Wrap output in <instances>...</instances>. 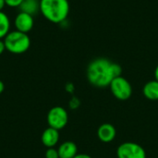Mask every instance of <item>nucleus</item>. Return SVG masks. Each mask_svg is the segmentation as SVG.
<instances>
[{
	"mask_svg": "<svg viewBox=\"0 0 158 158\" xmlns=\"http://www.w3.org/2000/svg\"><path fill=\"white\" fill-rule=\"evenodd\" d=\"M121 73L122 68L120 65L105 57H97L92 60L86 71L88 81L97 88L108 87L115 78L121 76Z\"/></svg>",
	"mask_w": 158,
	"mask_h": 158,
	"instance_id": "nucleus-1",
	"label": "nucleus"
},
{
	"mask_svg": "<svg viewBox=\"0 0 158 158\" xmlns=\"http://www.w3.org/2000/svg\"><path fill=\"white\" fill-rule=\"evenodd\" d=\"M40 12L50 22H64L69 14V0H40Z\"/></svg>",
	"mask_w": 158,
	"mask_h": 158,
	"instance_id": "nucleus-2",
	"label": "nucleus"
},
{
	"mask_svg": "<svg viewBox=\"0 0 158 158\" xmlns=\"http://www.w3.org/2000/svg\"><path fill=\"white\" fill-rule=\"evenodd\" d=\"M3 40L6 50L14 55L25 53L31 46V39L28 33H24L17 30L10 31Z\"/></svg>",
	"mask_w": 158,
	"mask_h": 158,
	"instance_id": "nucleus-3",
	"label": "nucleus"
},
{
	"mask_svg": "<svg viewBox=\"0 0 158 158\" xmlns=\"http://www.w3.org/2000/svg\"><path fill=\"white\" fill-rule=\"evenodd\" d=\"M112 94L119 101H127L132 94V86L131 82L124 77L115 78L108 86Z\"/></svg>",
	"mask_w": 158,
	"mask_h": 158,
	"instance_id": "nucleus-4",
	"label": "nucleus"
},
{
	"mask_svg": "<svg viewBox=\"0 0 158 158\" xmlns=\"http://www.w3.org/2000/svg\"><path fill=\"white\" fill-rule=\"evenodd\" d=\"M46 120L48 127L60 131L67 126L69 122V114L64 107L54 106L48 111Z\"/></svg>",
	"mask_w": 158,
	"mask_h": 158,
	"instance_id": "nucleus-5",
	"label": "nucleus"
},
{
	"mask_svg": "<svg viewBox=\"0 0 158 158\" xmlns=\"http://www.w3.org/2000/svg\"><path fill=\"white\" fill-rule=\"evenodd\" d=\"M117 156L118 158H146V153L139 143L126 142L118 147Z\"/></svg>",
	"mask_w": 158,
	"mask_h": 158,
	"instance_id": "nucleus-6",
	"label": "nucleus"
},
{
	"mask_svg": "<svg viewBox=\"0 0 158 158\" xmlns=\"http://www.w3.org/2000/svg\"><path fill=\"white\" fill-rule=\"evenodd\" d=\"M14 26H15V30L19 31L24 33L30 32L34 26L33 16L19 11L14 19Z\"/></svg>",
	"mask_w": 158,
	"mask_h": 158,
	"instance_id": "nucleus-7",
	"label": "nucleus"
},
{
	"mask_svg": "<svg viewBox=\"0 0 158 158\" xmlns=\"http://www.w3.org/2000/svg\"><path fill=\"white\" fill-rule=\"evenodd\" d=\"M117 136L116 128L110 123L102 124L97 130V137L103 143H111Z\"/></svg>",
	"mask_w": 158,
	"mask_h": 158,
	"instance_id": "nucleus-8",
	"label": "nucleus"
},
{
	"mask_svg": "<svg viewBox=\"0 0 158 158\" xmlns=\"http://www.w3.org/2000/svg\"><path fill=\"white\" fill-rule=\"evenodd\" d=\"M59 141V131L48 127L45 129L41 136V142L46 148L55 147Z\"/></svg>",
	"mask_w": 158,
	"mask_h": 158,
	"instance_id": "nucleus-9",
	"label": "nucleus"
},
{
	"mask_svg": "<svg viewBox=\"0 0 158 158\" xmlns=\"http://www.w3.org/2000/svg\"><path fill=\"white\" fill-rule=\"evenodd\" d=\"M57 151L59 158H73L78 154V146L75 143L67 141L59 145Z\"/></svg>",
	"mask_w": 158,
	"mask_h": 158,
	"instance_id": "nucleus-10",
	"label": "nucleus"
},
{
	"mask_svg": "<svg viewBox=\"0 0 158 158\" xmlns=\"http://www.w3.org/2000/svg\"><path fill=\"white\" fill-rule=\"evenodd\" d=\"M19 8L20 12L34 16L40 12V0H23Z\"/></svg>",
	"mask_w": 158,
	"mask_h": 158,
	"instance_id": "nucleus-11",
	"label": "nucleus"
},
{
	"mask_svg": "<svg viewBox=\"0 0 158 158\" xmlns=\"http://www.w3.org/2000/svg\"><path fill=\"white\" fill-rule=\"evenodd\" d=\"M143 95L151 101L158 100V81L156 80L150 81L146 82L143 88Z\"/></svg>",
	"mask_w": 158,
	"mask_h": 158,
	"instance_id": "nucleus-12",
	"label": "nucleus"
},
{
	"mask_svg": "<svg viewBox=\"0 0 158 158\" xmlns=\"http://www.w3.org/2000/svg\"><path fill=\"white\" fill-rule=\"evenodd\" d=\"M10 27L11 23L8 16L3 11H0V39H4L10 31Z\"/></svg>",
	"mask_w": 158,
	"mask_h": 158,
	"instance_id": "nucleus-13",
	"label": "nucleus"
},
{
	"mask_svg": "<svg viewBox=\"0 0 158 158\" xmlns=\"http://www.w3.org/2000/svg\"><path fill=\"white\" fill-rule=\"evenodd\" d=\"M45 158H59L57 149H55V147L47 148L45 152Z\"/></svg>",
	"mask_w": 158,
	"mask_h": 158,
	"instance_id": "nucleus-14",
	"label": "nucleus"
},
{
	"mask_svg": "<svg viewBox=\"0 0 158 158\" xmlns=\"http://www.w3.org/2000/svg\"><path fill=\"white\" fill-rule=\"evenodd\" d=\"M23 0H5L6 5L9 7H19Z\"/></svg>",
	"mask_w": 158,
	"mask_h": 158,
	"instance_id": "nucleus-15",
	"label": "nucleus"
},
{
	"mask_svg": "<svg viewBox=\"0 0 158 158\" xmlns=\"http://www.w3.org/2000/svg\"><path fill=\"white\" fill-rule=\"evenodd\" d=\"M69 105H70V107H71V108H77L78 106H79V101H78V99H77V98H72V100L70 101Z\"/></svg>",
	"mask_w": 158,
	"mask_h": 158,
	"instance_id": "nucleus-16",
	"label": "nucleus"
},
{
	"mask_svg": "<svg viewBox=\"0 0 158 158\" xmlns=\"http://www.w3.org/2000/svg\"><path fill=\"white\" fill-rule=\"evenodd\" d=\"M6 51V46H5V43L3 39H0V56Z\"/></svg>",
	"mask_w": 158,
	"mask_h": 158,
	"instance_id": "nucleus-17",
	"label": "nucleus"
},
{
	"mask_svg": "<svg viewBox=\"0 0 158 158\" xmlns=\"http://www.w3.org/2000/svg\"><path fill=\"white\" fill-rule=\"evenodd\" d=\"M73 158H92L89 155L86 154H77Z\"/></svg>",
	"mask_w": 158,
	"mask_h": 158,
	"instance_id": "nucleus-18",
	"label": "nucleus"
},
{
	"mask_svg": "<svg viewBox=\"0 0 158 158\" xmlns=\"http://www.w3.org/2000/svg\"><path fill=\"white\" fill-rule=\"evenodd\" d=\"M6 6V5L5 0H0V11H3V9H4V7H5Z\"/></svg>",
	"mask_w": 158,
	"mask_h": 158,
	"instance_id": "nucleus-19",
	"label": "nucleus"
},
{
	"mask_svg": "<svg viewBox=\"0 0 158 158\" xmlns=\"http://www.w3.org/2000/svg\"><path fill=\"white\" fill-rule=\"evenodd\" d=\"M4 90H5V84H4V82L0 80V94L4 92Z\"/></svg>",
	"mask_w": 158,
	"mask_h": 158,
	"instance_id": "nucleus-20",
	"label": "nucleus"
},
{
	"mask_svg": "<svg viewBox=\"0 0 158 158\" xmlns=\"http://www.w3.org/2000/svg\"><path fill=\"white\" fill-rule=\"evenodd\" d=\"M155 80H156L158 81V65L155 69Z\"/></svg>",
	"mask_w": 158,
	"mask_h": 158,
	"instance_id": "nucleus-21",
	"label": "nucleus"
}]
</instances>
